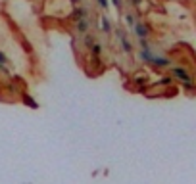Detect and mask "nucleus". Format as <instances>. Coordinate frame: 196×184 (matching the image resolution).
I'll return each instance as SVG.
<instances>
[{"mask_svg":"<svg viewBox=\"0 0 196 184\" xmlns=\"http://www.w3.org/2000/svg\"><path fill=\"white\" fill-rule=\"evenodd\" d=\"M175 75H179V79H183V81H189L190 79V77H189V73H185V71H183V69H175Z\"/></svg>","mask_w":196,"mask_h":184,"instance_id":"nucleus-1","label":"nucleus"},{"mask_svg":"<svg viewBox=\"0 0 196 184\" xmlns=\"http://www.w3.org/2000/svg\"><path fill=\"white\" fill-rule=\"evenodd\" d=\"M137 35H140V36H144V35H146V27H142V25H140V27H138V25H137Z\"/></svg>","mask_w":196,"mask_h":184,"instance_id":"nucleus-2","label":"nucleus"}]
</instances>
